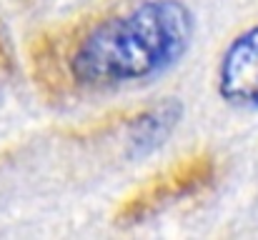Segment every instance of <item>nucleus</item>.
<instances>
[{
    "instance_id": "1",
    "label": "nucleus",
    "mask_w": 258,
    "mask_h": 240,
    "mask_svg": "<svg viewBox=\"0 0 258 240\" xmlns=\"http://www.w3.org/2000/svg\"><path fill=\"white\" fill-rule=\"evenodd\" d=\"M196 20L183 0H125L83 25L66 70L81 90H115L173 68L190 48Z\"/></svg>"
},
{
    "instance_id": "3",
    "label": "nucleus",
    "mask_w": 258,
    "mask_h": 240,
    "mask_svg": "<svg viewBox=\"0 0 258 240\" xmlns=\"http://www.w3.org/2000/svg\"><path fill=\"white\" fill-rule=\"evenodd\" d=\"M216 85L223 103L243 110L258 108V23L228 43L218 63Z\"/></svg>"
},
{
    "instance_id": "2",
    "label": "nucleus",
    "mask_w": 258,
    "mask_h": 240,
    "mask_svg": "<svg viewBox=\"0 0 258 240\" xmlns=\"http://www.w3.org/2000/svg\"><path fill=\"white\" fill-rule=\"evenodd\" d=\"M216 173H218V165L211 153H196V155L175 160L166 170L148 178L118 205L115 223L118 225L146 223L148 218L158 215L168 205L206 193L216 183Z\"/></svg>"
}]
</instances>
